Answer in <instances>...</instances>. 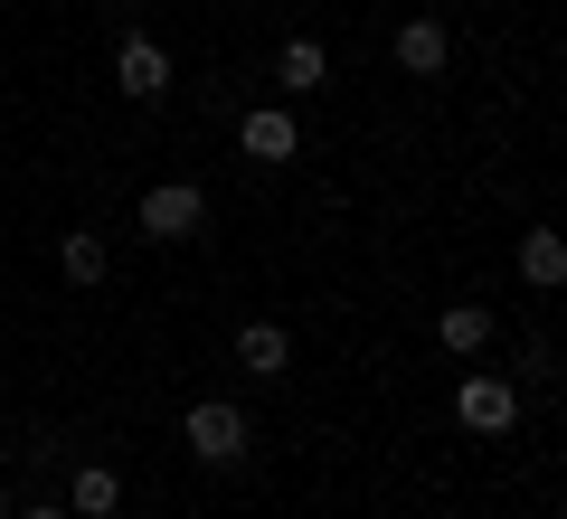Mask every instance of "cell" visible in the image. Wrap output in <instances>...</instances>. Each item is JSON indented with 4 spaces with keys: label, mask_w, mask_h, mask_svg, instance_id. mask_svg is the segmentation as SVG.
I'll return each instance as SVG.
<instances>
[{
    "label": "cell",
    "mask_w": 567,
    "mask_h": 519,
    "mask_svg": "<svg viewBox=\"0 0 567 519\" xmlns=\"http://www.w3.org/2000/svg\"><path fill=\"white\" fill-rule=\"evenodd\" d=\"M123 85H133V95L142 104H152V95H162V85H171V58H162V39H142V29H133V39H123Z\"/></svg>",
    "instance_id": "4"
},
{
    "label": "cell",
    "mask_w": 567,
    "mask_h": 519,
    "mask_svg": "<svg viewBox=\"0 0 567 519\" xmlns=\"http://www.w3.org/2000/svg\"><path fill=\"white\" fill-rule=\"evenodd\" d=\"M435 340H445L454 360H473V350H483V340H492V312H483V302H454V312L435 321Z\"/></svg>",
    "instance_id": "9"
},
{
    "label": "cell",
    "mask_w": 567,
    "mask_h": 519,
    "mask_svg": "<svg viewBox=\"0 0 567 519\" xmlns=\"http://www.w3.org/2000/svg\"><path fill=\"white\" fill-rule=\"evenodd\" d=\"M511 416H520V397H511L502 378H464V425H473V435H502Z\"/></svg>",
    "instance_id": "6"
},
{
    "label": "cell",
    "mask_w": 567,
    "mask_h": 519,
    "mask_svg": "<svg viewBox=\"0 0 567 519\" xmlns=\"http://www.w3.org/2000/svg\"><path fill=\"white\" fill-rule=\"evenodd\" d=\"M114 510H123V481L104 473V463H95V473H76V519H114Z\"/></svg>",
    "instance_id": "11"
},
{
    "label": "cell",
    "mask_w": 567,
    "mask_h": 519,
    "mask_svg": "<svg viewBox=\"0 0 567 519\" xmlns=\"http://www.w3.org/2000/svg\"><path fill=\"white\" fill-rule=\"evenodd\" d=\"M398 66H406V76H435V66H445V29H435V20H406L398 29Z\"/></svg>",
    "instance_id": "8"
},
{
    "label": "cell",
    "mask_w": 567,
    "mask_h": 519,
    "mask_svg": "<svg viewBox=\"0 0 567 519\" xmlns=\"http://www.w3.org/2000/svg\"><path fill=\"white\" fill-rule=\"evenodd\" d=\"M189 454L237 463V454H246V416H237L227 397H199V406H189Z\"/></svg>",
    "instance_id": "2"
},
{
    "label": "cell",
    "mask_w": 567,
    "mask_h": 519,
    "mask_svg": "<svg viewBox=\"0 0 567 519\" xmlns=\"http://www.w3.org/2000/svg\"><path fill=\"white\" fill-rule=\"evenodd\" d=\"M520 274L539 283V293H558V283H567V246L548 237V227H529V237H520Z\"/></svg>",
    "instance_id": "7"
},
{
    "label": "cell",
    "mask_w": 567,
    "mask_h": 519,
    "mask_svg": "<svg viewBox=\"0 0 567 519\" xmlns=\"http://www.w3.org/2000/svg\"><path fill=\"white\" fill-rule=\"evenodd\" d=\"M237 360H246V378H284V360H293L284 321H246V331H237Z\"/></svg>",
    "instance_id": "3"
},
{
    "label": "cell",
    "mask_w": 567,
    "mask_h": 519,
    "mask_svg": "<svg viewBox=\"0 0 567 519\" xmlns=\"http://www.w3.org/2000/svg\"><path fill=\"white\" fill-rule=\"evenodd\" d=\"M58 264H66V283H104V237H66Z\"/></svg>",
    "instance_id": "12"
},
{
    "label": "cell",
    "mask_w": 567,
    "mask_h": 519,
    "mask_svg": "<svg viewBox=\"0 0 567 519\" xmlns=\"http://www.w3.org/2000/svg\"><path fill=\"white\" fill-rule=\"evenodd\" d=\"M322 76H331V58H322V48H312V39H284V95H312Z\"/></svg>",
    "instance_id": "10"
},
{
    "label": "cell",
    "mask_w": 567,
    "mask_h": 519,
    "mask_svg": "<svg viewBox=\"0 0 567 519\" xmlns=\"http://www.w3.org/2000/svg\"><path fill=\"white\" fill-rule=\"evenodd\" d=\"M237 142H246L256 160H293V152H303V133H293V114H275V104H265V114H246V123H237Z\"/></svg>",
    "instance_id": "5"
},
{
    "label": "cell",
    "mask_w": 567,
    "mask_h": 519,
    "mask_svg": "<svg viewBox=\"0 0 567 519\" xmlns=\"http://www.w3.org/2000/svg\"><path fill=\"white\" fill-rule=\"evenodd\" d=\"M29 519H66V510H29Z\"/></svg>",
    "instance_id": "13"
},
{
    "label": "cell",
    "mask_w": 567,
    "mask_h": 519,
    "mask_svg": "<svg viewBox=\"0 0 567 519\" xmlns=\"http://www.w3.org/2000/svg\"><path fill=\"white\" fill-rule=\"evenodd\" d=\"M199 218H208V199H199L189 180H162L152 199H142V237H162V246H181Z\"/></svg>",
    "instance_id": "1"
}]
</instances>
